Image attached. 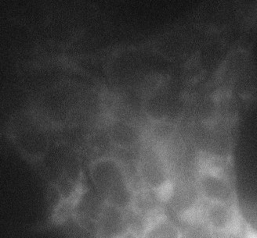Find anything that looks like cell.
Returning a JSON list of instances; mask_svg holds the SVG:
<instances>
[{
  "mask_svg": "<svg viewBox=\"0 0 257 238\" xmlns=\"http://www.w3.org/2000/svg\"><path fill=\"white\" fill-rule=\"evenodd\" d=\"M240 238H257V228L247 220Z\"/></svg>",
  "mask_w": 257,
  "mask_h": 238,
  "instance_id": "10",
  "label": "cell"
},
{
  "mask_svg": "<svg viewBox=\"0 0 257 238\" xmlns=\"http://www.w3.org/2000/svg\"><path fill=\"white\" fill-rule=\"evenodd\" d=\"M138 174L147 189L159 196L173 192L171 170L167 160L156 146L141 150L138 161Z\"/></svg>",
  "mask_w": 257,
  "mask_h": 238,
  "instance_id": "5",
  "label": "cell"
},
{
  "mask_svg": "<svg viewBox=\"0 0 257 238\" xmlns=\"http://www.w3.org/2000/svg\"><path fill=\"white\" fill-rule=\"evenodd\" d=\"M195 216L219 238H240L247 220L241 206L201 202Z\"/></svg>",
  "mask_w": 257,
  "mask_h": 238,
  "instance_id": "4",
  "label": "cell"
},
{
  "mask_svg": "<svg viewBox=\"0 0 257 238\" xmlns=\"http://www.w3.org/2000/svg\"><path fill=\"white\" fill-rule=\"evenodd\" d=\"M82 91L73 84L61 82L40 93L31 108L50 126L75 123L82 110Z\"/></svg>",
  "mask_w": 257,
  "mask_h": 238,
  "instance_id": "2",
  "label": "cell"
},
{
  "mask_svg": "<svg viewBox=\"0 0 257 238\" xmlns=\"http://www.w3.org/2000/svg\"><path fill=\"white\" fill-rule=\"evenodd\" d=\"M89 176L104 202L126 211L135 201V196L123 164L113 156L95 158L89 165Z\"/></svg>",
  "mask_w": 257,
  "mask_h": 238,
  "instance_id": "3",
  "label": "cell"
},
{
  "mask_svg": "<svg viewBox=\"0 0 257 238\" xmlns=\"http://www.w3.org/2000/svg\"><path fill=\"white\" fill-rule=\"evenodd\" d=\"M194 184L202 202L241 206L234 154L202 152Z\"/></svg>",
  "mask_w": 257,
  "mask_h": 238,
  "instance_id": "1",
  "label": "cell"
},
{
  "mask_svg": "<svg viewBox=\"0 0 257 238\" xmlns=\"http://www.w3.org/2000/svg\"><path fill=\"white\" fill-rule=\"evenodd\" d=\"M182 238H219L202 220L197 217L189 218L182 229Z\"/></svg>",
  "mask_w": 257,
  "mask_h": 238,
  "instance_id": "9",
  "label": "cell"
},
{
  "mask_svg": "<svg viewBox=\"0 0 257 238\" xmlns=\"http://www.w3.org/2000/svg\"><path fill=\"white\" fill-rule=\"evenodd\" d=\"M139 235L140 238H182V228L168 216L160 215L151 220Z\"/></svg>",
  "mask_w": 257,
  "mask_h": 238,
  "instance_id": "7",
  "label": "cell"
},
{
  "mask_svg": "<svg viewBox=\"0 0 257 238\" xmlns=\"http://www.w3.org/2000/svg\"><path fill=\"white\" fill-rule=\"evenodd\" d=\"M109 138L114 146L122 150H131L139 144L141 135L136 125L119 121L111 125Z\"/></svg>",
  "mask_w": 257,
  "mask_h": 238,
  "instance_id": "8",
  "label": "cell"
},
{
  "mask_svg": "<svg viewBox=\"0 0 257 238\" xmlns=\"http://www.w3.org/2000/svg\"><path fill=\"white\" fill-rule=\"evenodd\" d=\"M121 238H140V235L132 229L128 231V232H127Z\"/></svg>",
  "mask_w": 257,
  "mask_h": 238,
  "instance_id": "11",
  "label": "cell"
},
{
  "mask_svg": "<svg viewBox=\"0 0 257 238\" xmlns=\"http://www.w3.org/2000/svg\"><path fill=\"white\" fill-rule=\"evenodd\" d=\"M126 211L104 202L96 218V238H121L131 230Z\"/></svg>",
  "mask_w": 257,
  "mask_h": 238,
  "instance_id": "6",
  "label": "cell"
}]
</instances>
